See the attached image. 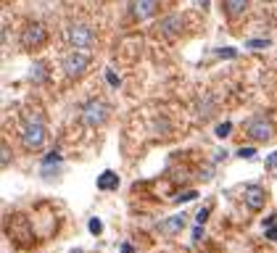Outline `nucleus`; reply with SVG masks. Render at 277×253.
Listing matches in <instances>:
<instances>
[{"label": "nucleus", "instance_id": "15", "mask_svg": "<svg viewBox=\"0 0 277 253\" xmlns=\"http://www.w3.org/2000/svg\"><path fill=\"white\" fill-rule=\"evenodd\" d=\"M0 158H3V169H8V166H11V161H13V156H11V148H8V142H3V145H0Z\"/></svg>", "mask_w": 277, "mask_h": 253}, {"label": "nucleus", "instance_id": "4", "mask_svg": "<svg viewBox=\"0 0 277 253\" xmlns=\"http://www.w3.org/2000/svg\"><path fill=\"white\" fill-rule=\"evenodd\" d=\"M87 69H90V53L85 50H74L64 58V74L69 79H80Z\"/></svg>", "mask_w": 277, "mask_h": 253}, {"label": "nucleus", "instance_id": "12", "mask_svg": "<svg viewBox=\"0 0 277 253\" xmlns=\"http://www.w3.org/2000/svg\"><path fill=\"white\" fill-rule=\"evenodd\" d=\"M159 230L164 232V235H177V232H182L185 230V216L182 214H177V216H169V219H164L161 224H159Z\"/></svg>", "mask_w": 277, "mask_h": 253}, {"label": "nucleus", "instance_id": "7", "mask_svg": "<svg viewBox=\"0 0 277 253\" xmlns=\"http://www.w3.org/2000/svg\"><path fill=\"white\" fill-rule=\"evenodd\" d=\"M182 27H185V19H182V16L169 13V16H164L161 24H159V35L166 37V40H177V37L182 35Z\"/></svg>", "mask_w": 277, "mask_h": 253}, {"label": "nucleus", "instance_id": "13", "mask_svg": "<svg viewBox=\"0 0 277 253\" xmlns=\"http://www.w3.org/2000/svg\"><path fill=\"white\" fill-rule=\"evenodd\" d=\"M29 79H32L35 85H42V82H48V66H45L42 61L32 63V69H29Z\"/></svg>", "mask_w": 277, "mask_h": 253}, {"label": "nucleus", "instance_id": "14", "mask_svg": "<svg viewBox=\"0 0 277 253\" xmlns=\"http://www.w3.org/2000/svg\"><path fill=\"white\" fill-rule=\"evenodd\" d=\"M230 132H233V121H222V124H217V130H214V135H217L219 140L230 137Z\"/></svg>", "mask_w": 277, "mask_h": 253}, {"label": "nucleus", "instance_id": "24", "mask_svg": "<svg viewBox=\"0 0 277 253\" xmlns=\"http://www.w3.org/2000/svg\"><path fill=\"white\" fill-rule=\"evenodd\" d=\"M206 219H209V209H201V211L195 214V221H198V224H204Z\"/></svg>", "mask_w": 277, "mask_h": 253}, {"label": "nucleus", "instance_id": "25", "mask_svg": "<svg viewBox=\"0 0 277 253\" xmlns=\"http://www.w3.org/2000/svg\"><path fill=\"white\" fill-rule=\"evenodd\" d=\"M201 237H204V227H201V224H198V227L193 230V240H201Z\"/></svg>", "mask_w": 277, "mask_h": 253}, {"label": "nucleus", "instance_id": "18", "mask_svg": "<svg viewBox=\"0 0 277 253\" xmlns=\"http://www.w3.org/2000/svg\"><path fill=\"white\" fill-rule=\"evenodd\" d=\"M245 47H254V50H264V47H269V40H248V42H245Z\"/></svg>", "mask_w": 277, "mask_h": 253}, {"label": "nucleus", "instance_id": "29", "mask_svg": "<svg viewBox=\"0 0 277 253\" xmlns=\"http://www.w3.org/2000/svg\"><path fill=\"white\" fill-rule=\"evenodd\" d=\"M71 253H82V250H71Z\"/></svg>", "mask_w": 277, "mask_h": 253}, {"label": "nucleus", "instance_id": "27", "mask_svg": "<svg viewBox=\"0 0 277 253\" xmlns=\"http://www.w3.org/2000/svg\"><path fill=\"white\" fill-rule=\"evenodd\" d=\"M121 253H135V248L130 243H124V245H121Z\"/></svg>", "mask_w": 277, "mask_h": 253}, {"label": "nucleus", "instance_id": "6", "mask_svg": "<svg viewBox=\"0 0 277 253\" xmlns=\"http://www.w3.org/2000/svg\"><path fill=\"white\" fill-rule=\"evenodd\" d=\"M245 135H248L254 142H267L272 140V124L267 116H254L248 124H245Z\"/></svg>", "mask_w": 277, "mask_h": 253}, {"label": "nucleus", "instance_id": "19", "mask_svg": "<svg viewBox=\"0 0 277 253\" xmlns=\"http://www.w3.org/2000/svg\"><path fill=\"white\" fill-rule=\"evenodd\" d=\"M195 198H198L195 190H188V193H180L174 200H177V203H188V200H195Z\"/></svg>", "mask_w": 277, "mask_h": 253}, {"label": "nucleus", "instance_id": "1", "mask_svg": "<svg viewBox=\"0 0 277 253\" xmlns=\"http://www.w3.org/2000/svg\"><path fill=\"white\" fill-rule=\"evenodd\" d=\"M109 114H111L109 103L100 100V98H92V100H87V103L82 106L80 119H82L85 127H103L106 121H109Z\"/></svg>", "mask_w": 277, "mask_h": 253}, {"label": "nucleus", "instance_id": "8", "mask_svg": "<svg viewBox=\"0 0 277 253\" xmlns=\"http://www.w3.org/2000/svg\"><path fill=\"white\" fill-rule=\"evenodd\" d=\"M243 200H245V206H248L251 211H261L267 206V190L261 185H248L243 190Z\"/></svg>", "mask_w": 277, "mask_h": 253}, {"label": "nucleus", "instance_id": "2", "mask_svg": "<svg viewBox=\"0 0 277 253\" xmlns=\"http://www.w3.org/2000/svg\"><path fill=\"white\" fill-rule=\"evenodd\" d=\"M45 142V121L40 116H29L21 130V145L27 150H40Z\"/></svg>", "mask_w": 277, "mask_h": 253}, {"label": "nucleus", "instance_id": "23", "mask_svg": "<svg viewBox=\"0 0 277 253\" xmlns=\"http://www.w3.org/2000/svg\"><path fill=\"white\" fill-rule=\"evenodd\" d=\"M267 169H277V150L267 156Z\"/></svg>", "mask_w": 277, "mask_h": 253}, {"label": "nucleus", "instance_id": "16", "mask_svg": "<svg viewBox=\"0 0 277 253\" xmlns=\"http://www.w3.org/2000/svg\"><path fill=\"white\" fill-rule=\"evenodd\" d=\"M87 230H90V235H100V232H103V221H100L98 216H92V219L87 221Z\"/></svg>", "mask_w": 277, "mask_h": 253}, {"label": "nucleus", "instance_id": "9", "mask_svg": "<svg viewBox=\"0 0 277 253\" xmlns=\"http://www.w3.org/2000/svg\"><path fill=\"white\" fill-rule=\"evenodd\" d=\"M159 8V0H132V16L137 21H145L150 19Z\"/></svg>", "mask_w": 277, "mask_h": 253}, {"label": "nucleus", "instance_id": "17", "mask_svg": "<svg viewBox=\"0 0 277 253\" xmlns=\"http://www.w3.org/2000/svg\"><path fill=\"white\" fill-rule=\"evenodd\" d=\"M48 164H61V153L58 150H51L48 156L42 158V166H48Z\"/></svg>", "mask_w": 277, "mask_h": 253}, {"label": "nucleus", "instance_id": "3", "mask_svg": "<svg viewBox=\"0 0 277 253\" xmlns=\"http://www.w3.org/2000/svg\"><path fill=\"white\" fill-rule=\"evenodd\" d=\"M21 47H27V50H35V47H42L45 42H48V29H45V24L40 21H29L24 29H21Z\"/></svg>", "mask_w": 277, "mask_h": 253}, {"label": "nucleus", "instance_id": "20", "mask_svg": "<svg viewBox=\"0 0 277 253\" xmlns=\"http://www.w3.org/2000/svg\"><path fill=\"white\" fill-rule=\"evenodd\" d=\"M217 56H219V58H235V56H238V50H235V47H219Z\"/></svg>", "mask_w": 277, "mask_h": 253}, {"label": "nucleus", "instance_id": "21", "mask_svg": "<svg viewBox=\"0 0 277 253\" xmlns=\"http://www.w3.org/2000/svg\"><path fill=\"white\" fill-rule=\"evenodd\" d=\"M106 82H109L111 87H119V77H116V71H111V69L106 71Z\"/></svg>", "mask_w": 277, "mask_h": 253}, {"label": "nucleus", "instance_id": "10", "mask_svg": "<svg viewBox=\"0 0 277 253\" xmlns=\"http://www.w3.org/2000/svg\"><path fill=\"white\" fill-rule=\"evenodd\" d=\"M245 11H248V0H222V13L227 16L230 21L240 19Z\"/></svg>", "mask_w": 277, "mask_h": 253}, {"label": "nucleus", "instance_id": "5", "mask_svg": "<svg viewBox=\"0 0 277 253\" xmlns=\"http://www.w3.org/2000/svg\"><path fill=\"white\" fill-rule=\"evenodd\" d=\"M66 40H69V45L74 47V50H85V47H90L92 42H95V32H92L87 24H71L69 32H66Z\"/></svg>", "mask_w": 277, "mask_h": 253}, {"label": "nucleus", "instance_id": "22", "mask_svg": "<svg viewBox=\"0 0 277 253\" xmlns=\"http://www.w3.org/2000/svg\"><path fill=\"white\" fill-rule=\"evenodd\" d=\"M238 156H240V158H254V156H256V148H240Z\"/></svg>", "mask_w": 277, "mask_h": 253}, {"label": "nucleus", "instance_id": "26", "mask_svg": "<svg viewBox=\"0 0 277 253\" xmlns=\"http://www.w3.org/2000/svg\"><path fill=\"white\" fill-rule=\"evenodd\" d=\"M264 235L269 237V240H274V243H277V227H269V230H267Z\"/></svg>", "mask_w": 277, "mask_h": 253}, {"label": "nucleus", "instance_id": "11", "mask_svg": "<svg viewBox=\"0 0 277 253\" xmlns=\"http://www.w3.org/2000/svg\"><path fill=\"white\" fill-rule=\"evenodd\" d=\"M98 190H103V193H111V190H119V174L111 171V169H106L98 174V180H95Z\"/></svg>", "mask_w": 277, "mask_h": 253}, {"label": "nucleus", "instance_id": "28", "mask_svg": "<svg viewBox=\"0 0 277 253\" xmlns=\"http://www.w3.org/2000/svg\"><path fill=\"white\" fill-rule=\"evenodd\" d=\"M198 6H201V8L206 11V8H209V0H198Z\"/></svg>", "mask_w": 277, "mask_h": 253}]
</instances>
